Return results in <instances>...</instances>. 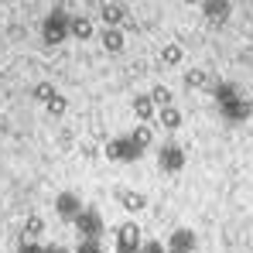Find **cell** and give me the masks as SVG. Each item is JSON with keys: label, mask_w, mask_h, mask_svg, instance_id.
Here are the masks:
<instances>
[{"label": "cell", "mask_w": 253, "mask_h": 253, "mask_svg": "<svg viewBox=\"0 0 253 253\" xmlns=\"http://www.w3.org/2000/svg\"><path fill=\"white\" fill-rule=\"evenodd\" d=\"M212 99H215V110L226 124H243L250 117V103L240 96V89L233 83H215L212 85Z\"/></svg>", "instance_id": "1"}, {"label": "cell", "mask_w": 253, "mask_h": 253, "mask_svg": "<svg viewBox=\"0 0 253 253\" xmlns=\"http://www.w3.org/2000/svg\"><path fill=\"white\" fill-rule=\"evenodd\" d=\"M144 144L140 140H133V133H124V137H113L110 144H106V158L110 161H117V165H133V161H140L144 158Z\"/></svg>", "instance_id": "2"}, {"label": "cell", "mask_w": 253, "mask_h": 253, "mask_svg": "<svg viewBox=\"0 0 253 253\" xmlns=\"http://www.w3.org/2000/svg\"><path fill=\"white\" fill-rule=\"evenodd\" d=\"M42 38L44 44H62L65 38H72V17L65 14V10H51L48 17H44V24H42Z\"/></svg>", "instance_id": "3"}, {"label": "cell", "mask_w": 253, "mask_h": 253, "mask_svg": "<svg viewBox=\"0 0 253 253\" xmlns=\"http://www.w3.org/2000/svg\"><path fill=\"white\" fill-rule=\"evenodd\" d=\"M76 229H79V236H85V240H99L103 229H106V222H103V215L96 209H83L79 219H76Z\"/></svg>", "instance_id": "4"}, {"label": "cell", "mask_w": 253, "mask_h": 253, "mask_svg": "<svg viewBox=\"0 0 253 253\" xmlns=\"http://www.w3.org/2000/svg\"><path fill=\"white\" fill-rule=\"evenodd\" d=\"M83 209H85V206H83V199H79L76 192H58V199H55V212H58L62 222H76Z\"/></svg>", "instance_id": "5"}, {"label": "cell", "mask_w": 253, "mask_h": 253, "mask_svg": "<svg viewBox=\"0 0 253 253\" xmlns=\"http://www.w3.org/2000/svg\"><path fill=\"white\" fill-rule=\"evenodd\" d=\"M158 165H161V171H181L185 168V151L178 144H165L158 151Z\"/></svg>", "instance_id": "6"}, {"label": "cell", "mask_w": 253, "mask_h": 253, "mask_svg": "<svg viewBox=\"0 0 253 253\" xmlns=\"http://www.w3.org/2000/svg\"><path fill=\"white\" fill-rule=\"evenodd\" d=\"M202 14H206L209 24H226L229 14H233V3L229 0H206L202 3Z\"/></svg>", "instance_id": "7"}, {"label": "cell", "mask_w": 253, "mask_h": 253, "mask_svg": "<svg viewBox=\"0 0 253 253\" xmlns=\"http://www.w3.org/2000/svg\"><path fill=\"white\" fill-rule=\"evenodd\" d=\"M103 28H130V21H126V10L120 3H103Z\"/></svg>", "instance_id": "8"}, {"label": "cell", "mask_w": 253, "mask_h": 253, "mask_svg": "<svg viewBox=\"0 0 253 253\" xmlns=\"http://www.w3.org/2000/svg\"><path fill=\"white\" fill-rule=\"evenodd\" d=\"M168 250L192 253V250H195V233H192V229H174V233H171V240H168Z\"/></svg>", "instance_id": "9"}, {"label": "cell", "mask_w": 253, "mask_h": 253, "mask_svg": "<svg viewBox=\"0 0 253 253\" xmlns=\"http://www.w3.org/2000/svg\"><path fill=\"white\" fill-rule=\"evenodd\" d=\"M154 113H158V103L151 99V92L147 96H133V117L137 120H151Z\"/></svg>", "instance_id": "10"}, {"label": "cell", "mask_w": 253, "mask_h": 253, "mask_svg": "<svg viewBox=\"0 0 253 253\" xmlns=\"http://www.w3.org/2000/svg\"><path fill=\"white\" fill-rule=\"evenodd\" d=\"M117 199H120V206H124L126 212H140L144 206H147V199H144L140 192H130V188H120Z\"/></svg>", "instance_id": "11"}, {"label": "cell", "mask_w": 253, "mask_h": 253, "mask_svg": "<svg viewBox=\"0 0 253 253\" xmlns=\"http://www.w3.org/2000/svg\"><path fill=\"white\" fill-rule=\"evenodd\" d=\"M99 38H103V48H106V51H124V28H103V35H99Z\"/></svg>", "instance_id": "12"}, {"label": "cell", "mask_w": 253, "mask_h": 253, "mask_svg": "<svg viewBox=\"0 0 253 253\" xmlns=\"http://www.w3.org/2000/svg\"><path fill=\"white\" fill-rule=\"evenodd\" d=\"M185 85L188 89H212V79H209L206 69H188L185 72Z\"/></svg>", "instance_id": "13"}, {"label": "cell", "mask_w": 253, "mask_h": 253, "mask_svg": "<svg viewBox=\"0 0 253 253\" xmlns=\"http://www.w3.org/2000/svg\"><path fill=\"white\" fill-rule=\"evenodd\" d=\"M158 117H161V130H178V126H181V113L174 110V103H171V106H161Z\"/></svg>", "instance_id": "14"}, {"label": "cell", "mask_w": 253, "mask_h": 253, "mask_svg": "<svg viewBox=\"0 0 253 253\" xmlns=\"http://www.w3.org/2000/svg\"><path fill=\"white\" fill-rule=\"evenodd\" d=\"M92 35H96V28H92V21H89V17H72V38L89 42Z\"/></svg>", "instance_id": "15"}, {"label": "cell", "mask_w": 253, "mask_h": 253, "mask_svg": "<svg viewBox=\"0 0 253 253\" xmlns=\"http://www.w3.org/2000/svg\"><path fill=\"white\" fill-rule=\"evenodd\" d=\"M42 233H44V219L42 215H28V219H24V236H28V240H38Z\"/></svg>", "instance_id": "16"}, {"label": "cell", "mask_w": 253, "mask_h": 253, "mask_svg": "<svg viewBox=\"0 0 253 253\" xmlns=\"http://www.w3.org/2000/svg\"><path fill=\"white\" fill-rule=\"evenodd\" d=\"M181 58H185L181 44H165V48H161V62H165V65H181Z\"/></svg>", "instance_id": "17"}, {"label": "cell", "mask_w": 253, "mask_h": 253, "mask_svg": "<svg viewBox=\"0 0 253 253\" xmlns=\"http://www.w3.org/2000/svg\"><path fill=\"white\" fill-rule=\"evenodd\" d=\"M133 140H140L144 147H151V144H154V130H151L147 120H140V124L133 126Z\"/></svg>", "instance_id": "18"}, {"label": "cell", "mask_w": 253, "mask_h": 253, "mask_svg": "<svg viewBox=\"0 0 253 253\" xmlns=\"http://www.w3.org/2000/svg\"><path fill=\"white\" fill-rule=\"evenodd\" d=\"M151 99H154L158 110H161V106H171V103H174V92H171L168 85H154V89H151Z\"/></svg>", "instance_id": "19"}, {"label": "cell", "mask_w": 253, "mask_h": 253, "mask_svg": "<svg viewBox=\"0 0 253 253\" xmlns=\"http://www.w3.org/2000/svg\"><path fill=\"white\" fill-rule=\"evenodd\" d=\"M44 110H48V113H55V117H62V113L69 110V99H65L62 92H55V96H51V99L44 103Z\"/></svg>", "instance_id": "20"}, {"label": "cell", "mask_w": 253, "mask_h": 253, "mask_svg": "<svg viewBox=\"0 0 253 253\" xmlns=\"http://www.w3.org/2000/svg\"><path fill=\"white\" fill-rule=\"evenodd\" d=\"M140 240H133V236H117V253H140Z\"/></svg>", "instance_id": "21"}, {"label": "cell", "mask_w": 253, "mask_h": 253, "mask_svg": "<svg viewBox=\"0 0 253 253\" xmlns=\"http://www.w3.org/2000/svg\"><path fill=\"white\" fill-rule=\"evenodd\" d=\"M55 92H58V89H55V85H51V83H38V85H35V89H31V96H35L38 103H48V99H51Z\"/></svg>", "instance_id": "22"}, {"label": "cell", "mask_w": 253, "mask_h": 253, "mask_svg": "<svg viewBox=\"0 0 253 253\" xmlns=\"http://www.w3.org/2000/svg\"><path fill=\"white\" fill-rule=\"evenodd\" d=\"M76 253H103V247H99V240H79V247H76Z\"/></svg>", "instance_id": "23"}, {"label": "cell", "mask_w": 253, "mask_h": 253, "mask_svg": "<svg viewBox=\"0 0 253 253\" xmlns=\"http://www.w3.org/2000/svg\"><path fill=\"white\" fill-rule=\"evenodd\" d=\"M17 253H44V247H42V243H35V240H28V236H24V240H21V247H17Z\"/></svg>", "instance_id": "24"}, {"label": "cell", "mask_w": 253, "mask_h": 253, "mask_svg": "<svg viewBox=\"0 0 253 253\" xmlns=\"http://www.w3.org/2000/svg\"><path fill=\"white\" fill-rule=\"evenodd\" d=\"M140 253H168V247H161L158 240H151V243H144V247H140Z\"/></svg>", "instance_id": "25"}, {"label": "cell", "mask_w": 253, "mask_h": 253, "mask_svg": "<svg viewBox=\"0 0 253 253\" xmlns=\"http://www.w3.org/2000/svg\"><path fill=\"white\" fill-rule=\"evenodd\" d=\"M44 253H65L62 247H44Z\"/></svg>", "instance_id": "26"}, {"label": "cell", "mask_w": 253, "mask_h": 253, "mask_svg": "<svg viewBox=\"0 0 253 253\" xmlns=\"http://www.w3.org/2000/svg\"><path fill=\"white\" fill-rule=\"evenodd\" d=\"M185 3H199V7H202V3H206V0H185Z\"/></svg>", "instance_id": "27"}, {"label": "cell", "mask_w": 253, "mask_h": 253, "mask_svg": "<svg viewBox=\"0 0 253 253\" xmlns=\"http://www.w3.org/2000/svg\"><path fill=\"white\" fill-rule=\"evenodd\" d=\"M168 253H174V250H168Z\"/></svg>", "instance_id": "28"}]
</instances>
